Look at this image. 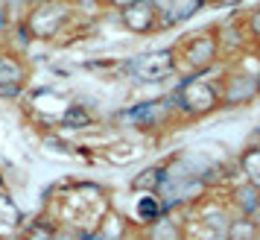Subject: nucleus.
Returning <instances> with one entry per match:
<instances>
[{
	"label": "nucleus",
	"mask_w": 260,
	"mask_h": 240,
	"mask_svg": "<svg viewBox=\"0 0 260 240\" xmlns=\"http://www.w3.org/2000/svg\"><path fill=\"white\" fill-rule=\"evenodd\" d=\"M73 15H76V9L71 0H32L29 12L21 18L18 26L26 33L29 41L50 44V41H56V36L64 33Z\"/></svg>",
	"instance_id": "1"
},
{
	"label": "nucleus",
	"mask_w": 260,
	"mask_h": 240,
	"mask_svg": "<svg viewBox=\"0 0 260 240\" xmlns=\"http://www.w3.org/2000/svg\"><path fill=\"white\" fill-rule=\"evenodd\" d=\"M173 103H176V114L181 120H202L213 114L219 106V85L205 79V76H187L181 79L178 88L173 91Z\"/></svg>",
	"instance_id": "2"
},
{
	"label": "nucleus",
	"mask_w": 260,
	"mask_h": 240,
	"mask_svg": "<svg viewBox=\"0 0 260 240\" xmlns=\"http://www.w3.org/2000/svg\"><path fill=\"white\" fill-rule=\"evenodd\" d=\"M173 53H176L178 71H187V76H205V71H211L222 56L216 29H202V33L181 38L173 47Z\"/></svg>",
	"instance_id": "3"
},
{
	"label": "nucleus",
	"mask_w": 260,
	"mask_h": 240,
	"mask_svg": "<svg viewBox=\"0 0 260 240\" xmlns=\"http://www.w3.org/2000/svg\"><path fill=\"white\" fill-rule=\"evenodd\" d=\"M123 73L138 85H158V82H164V79H170V76L178 73L176 53H173V47L138 53V56H132V59L123 62Z\"/></svg>",
	"instance_id": "4"
},
{
	"label": "nucleus",
	"mask_w": 260,
	"mask_h": 240,
	"mask_svg": "<svg viewBox=\"0 0 260 240\" xmlns=\"http://www.w3.org/2000/svg\"><path fill=\"white\" fill-rule=\"evenodd\" d=\"M176 114V103L173 97H158V100H143V103H135V106L123 108L120 111V120L129 123L141 132H155V129H164L167 123H173Z\"/></svg>",
	"instance_id": "5"
},
{
	"label": "nucleus",
	"mask_w": 260,
	"mask_h": 240,
	"mask_svg": "<svg viewBox=\"0 0 260 240\" xmlns=\"http://www.w3.org/2000/svg\"><path fill=\"white\" fill-rule=\"evenodd\" d=\"M219 106L222 108H243L257 100V79L246 71H228L219 79Z\"/></svg>",
	"instance_id": "6"
},
{
	"label": "nucleus",
	"mask_w": 260,
	"mask_h": 240,
	"mask_svg": "<svg viewBox=\"0 0 260 240\" xmlns=\"http://www.w3.org/2000/svg\"><path fill=\"white\" fill-rule=\"evenodd\" d=\"M152 9L158 12V24H161V33L164 29H173V26L187 24L190 18H196V12H202L208 3L205 0H149Z\"/></svg>",
	"instance_id": "7"
},
{
	"label": "nucleus",
	"mask_w": 260,
	"mask_h": 240,
	"mask_svg": "<svg viewBox=\"0 0 260 240\" xmlns=\"http://www.w3.org/2000/svg\"><path fill=\"white\" fill-rule=\"evenodd\" d=\"M120 24L126 26V33L132 36H152V33H161V24H158V12L152 9L149 0H141L129 9L120 12Z\"/></svg>",
	"instance_id": "8"
},
{
	"label": "nucleus",
	"mask_w": 260,
	"mask_h": 240,
	"mask_svg": "<svg viewBox=\"0 0 260 240\" xmlns=\"http://www.w3.org/2000/svg\"><path fill=\"white\" fill-rule=\"evenodd\" d=\"M29 73H32V65L21 53L0 44V85H12V88H24L26 91Z\"/></svg>",
	"instance_id": "9"
},
{
	"label": "nucleus",
	"mask_w": 260,
	"mask_h": 240,
	"mask_svg": "<svg viewBox=\"0 0 260 240\" xmlns=\"http://www.w3.org/2000/svg\"><path fill=\"white\" fill-rule=\"evenodd\" d=\"M228 208L234 211V217H248V220H257L260 217V188L240 182L231 188L228 193Z\"/></svg>",
	"instance_id": "10"
},
{
	"label": "nucleus",
	"mask_w": 260,
	"mask_h": 240,
	"mask_svg": "<svg viewBox=\"0 0 260 240\" xmlns=\"http://www.w3.org/2000/svg\"><path fill=\"white\" fill-rule=\"evenodd\" d=\"M143 240H187V231L176 214H161L149 226H143Z\"/></svg>",
	"instance_id": "11"
},
{
	"label": "nucleus",
	"mask_w": 260,
	"mask_h": 240,
	"mask_svg": "<svg viewBox=\"0 0 260 240\" xmlns=\"http://www.w3.org/2000/svg\"><path fill=\"white\" fill-rule=\"evenodd\" d=\"M21 220H24V211L15 202V193L9 188H0V228H6L9 237H15L21 231V226H24Z\"/></svg>",
	"instance_id": "12"
},
{
	"label": "nucleus",
	"mask_w": 260,
	"mask_h": 240,
	"mask_svg": "<svg viewBox=\"0 0 260 240\" xmlns=\"http://www.w3.org/2000/svg\"><path fill=\"white\" fill-rule=\"evenodd\" d=\"M61 126L64 129H91L94 126L96 114L91 111V106H82V103H71V106L61 111Z\"/></svg>",
	"instance_id": "13"
},
{
	"label": "nucleus",
	"mask_w": 260,
	"mask_h": 240,
	"mask_svg": "<svg viewBox=\"0 0 260 240\" xmlns=\"http://www.w3.org/2000/svg\"><path fill=\"white\" fill-rule=\"evenodd\" d=\"M237 164H240L243 182H248V185L260 188V144L246 146V149L240 153V158H237Z\"/></svg>",
	"instance_id": "14"
},
{
	"label": "nucleus",
	"mask_w": 260,
	"mask_h": 240,
	"mask_svg": "<svg viewBox=\"0 0 260 240\" xmlns=\"http://www.w3.org/2000/svg\"><path fill=\"white\" fill-rule=\"evenodd\" d=\"M225 240H260L257 220L248 217H231V223L225 228Z\"/></svg>",
	"instance_id": "15"
},
{
	"label": "nucleus",
	"mask_w": 260,
	"mask_h": 240,
	"mask_svg": "<svg viewBox=\"0 0 260 240\" xmlns=\"http://www.w3.org/2000/svg\"><path fill=\"white\" fill-rule=\"evenodd\" d=\"M135 214L141 220V226H149L152 220H158V217L167 214V211H164V205H161V199H158L155 193H141L138 202H135Z\"/></svg>",
	"instance_id": "16"
},
{
	"label": "nucleus",
	"mask_w": 260,
	"mask_h": 240,
	"mask_svg": "<svg viewBox=\"0 0 260 240\" xmlns=\"http://www.w3.org/2000/svg\"><path fill=\"white\" fill-rule=\"evenodd\" d=\"M161 173H164V167L161 164H152V167H146L138 173V179H132V188L141 193H155L158 191V185H161Z\"/></svg>",
	"instance_id": "17"
},
{
	"label": "nucleus",
	"mask_w": 260,
	"mask_h": 240,
	"mask_svg": "<svg viewBox=\"0 0 260 240\" xmlns=\"http://www.w3.org/2000/svg\"><path fill=\"white\" fill-rule=\"evenodd\" d=\"M21 240H56V223H47V220L29 223V226L24 228Z\"/></svg>",
	"instance_id": "18"
},
{
	"label": "nucleus",
	"mask_w": 260,
	"mask_h": 240,
	"mask_svg": "<svg viewBox=\"0 0 260 240\" xmlns=\"http://www.w3.org/2000/svg\"><path fill=\"white\" fill-rule=\"evenodd\" d=\"M243 29H246V38H251V41H257L260 44V6H254V9L246 15Z\"/></svg>",
	"instance_id": "19"
},
{
	"label": "nucleus",
	"mask_w": 260,
	"mask_h": 240,
	"mask_svg": "<svg viewBox=\"0 0 260 240\" xmlns=\"http://www.w3.org/2000/svg\"><path fill=\"white\" fill-rule=\"evenodd\" d=\"M12 29H15V18H12V12H9V6H6V0H0V41L9 38Z\"/></svg>",
	"instance_id": "20"
},
{
	"label": "nucleus",
	"mask_w": 260,
	"mask_h": 240,
	"mask_svg": "<svg viewBox=\"0 0 260 240\" xmlns=\"http://www.w3.org/2000/svg\"><path fill=\"white\" fill-rule=\"evenodd\" d=\"M135 3H141V0H100L103 9H114V12H123V9H129Z\"/></svg>",
	"instance_id": "21"
},
{
	"label": "nucleus",
	"mask_w": 260,
	"mask_h": 240,
	"mask_svg": "<svg viewBox=\"0 0 260 240\" xmlns=\"http://www.w3.org/2000/svg\"><path fill=\"white\" fill-rule=\"evenodd\" d=\"M6 185V176H3V164H0V188Z\"/></svg>",
	"instance_id": "22"
},
{
	"label": "nucleus",
	"mask_w": 260,
	"mask_h": 240,
	"mask_svg": "<svg viewBox=\"0 0 260 240\" xmlns=\"http://www.w3.org/2000/svg\"><path fill=\"white\" fill-rule=\"evenodd\" d=\"M205 3H213L216 6V3H231V0H205Z\"/></svg>",
	"instance_id": "23"
},
{
	"label": "nucleus",
	"mask_w": 260,
	"mask_h": 240,
	"mask_svg": "<svg viewBox=\"0 0 260 240\" xmlns=\"http://www.w3.org/2000/svg\"><path fill=\"white\" fill-rule=\"evenodd\" d=\"M254 79H257V97H260V73H257V76H254Z\"/></svg>",
	"instance_id": "24"
},
{
	"label": "nucleus",
	"mask_w": 260,
	"mask_h": 240,
	"mask_svg": "<svg viewBox=\"0 0 260 240\" xmlns=\"http://www.w3.org/2000/svg\"><path fill=\"white\" fill-rule=\"evenodd\" d=\"M257 226H260V217H257Z\"/></svg>",
	"instance_id": "25"
}]
</instances>
